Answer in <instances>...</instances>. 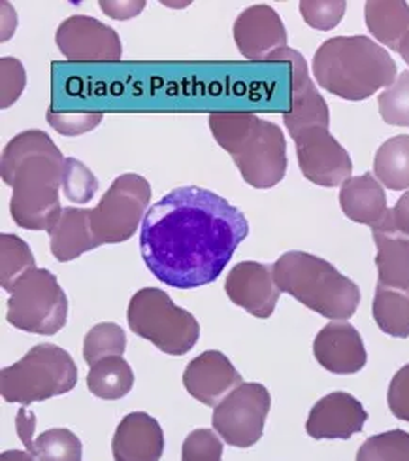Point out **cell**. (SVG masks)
I'll return each instance as SVG.
<instances>
[{
    "instance_id": "cell-1",
    "label": "cell",
    "mask_w": 409,
    "mask_h": 461,
    "mask_svg": "<svg viewBox=\"0 0 409 461\" xmlns=\"http://www.w3.org/2000/svg\"><path fill=\"white\" fill-rule=\"evenodd\" d=\"M249 223L236 206L202 187H178L144 218L140 249L149 271L166 285L192 290L216 282Z\"/></svg>"
},
{
    "instance_id": "cell-2",
    "label": "cell",
    "mask_w": 409,
    "mask_h": 461,
    "mask_svg": "<svg viewBox=\"0 0 409 461\" xmlns=\"http://www.w3.org/2000/svg\"><path fill=\"white\" fill-rule=\"evenodd\" d=\"M65 161L51 137L31 129L13 137L0 159V176L12 187V220L29 230H49L61 218L58 191L63 185Z\"/></svg>"
},
{
    "instance_id": "cell-3",
    "label": "cell",
    "mask_w": 409,
    "mask_h": 461,
    "mask_svg": "<svg viewBox=\"0 0 409 461\" xmlns=\"http://www.w3.org/2000/svg\"><path fill=\"white\" fill-rule=\"evenodd\" d=\"M316 82L345 101H364L396 82V63L368 36H336L314 57Z\"/></svg>"
},
{
    "instance_id": "cell-4",
    "label": "cell",
    "mask_w": 409,
    "mask_h": 461,
    "mask_svg": "<svg viewBox=\"0 0 409 461\" xmlns=\"http://www.w3.org/2000/svg\"><path fill=\"white\" fill-rule=\"evenodd\" d=\"M209 129L251 187L270 189L285 178L287 142L276 123L253 112H213Z\"/></svg>"
},
{
    "instance_id": "cell-5",
    "label": "cell",
    "mask_w": 409,
    "mask_h": 461,
    "mask_svg": "<svg viewBox=\"0 0 409 461\" xmlns=\"http://www.w3.org/2000/svg\"><path fill=\"white\" fill-rule=\"evenodd\" d=\"M271 268L280 290L309 311L338 321L355 316L360 303L359 285L326 259L307 252H287Z\"/></svg>"
},
{
    "instance_id": "cell-6",
    "label": "cell",
    "mask_w": 409,
    "mask_h": 461,
    "mask_svg": "<svg viewBox=\"0 0 409 461\" xmlns=\"http://www.w3.org/2000/svg\"><path fill=\"white\" fill-rule=\"evenodd\" d=\"M77 384V367L61 346L49 342L31 348L17 363L0 371V393L8 402L29 407L72 392Z\"/></svg>"
},
{
    "instance_id": "cell-7",
    "label": "cell",
    "mask_w": 409,
    "mask_h": 461,
    "mask_svg": "<svg viewBox=\"0 0 409 461\" xmlns=\"http://www.w3.org/2000/svg\"><path fill=\"white\" fill-rule=\"evenodd\" d=\"M130 330L168 356H185L200 337V325L159 287H144L129 303Z\"/></svg>"
},
{
    "instance_id": "cell-8",
    "label": "cell",
    "mask_w": 409,
    "mask_h": 461,
    "mask_svg": "<svg viewBox=\"0 0 409 461\" xmlns=\"http://www.w3.org/2000/svg\"><path fill=\"white\" fill-rule=\"evenodd\" d=\"M8 321L19 331L55 335L67 325L68 299L57 276L46 268H32L10 290Z\"/></svg>"
},
{
    "instance_id": "cell-9",
    "label": "cell",
    "mask_w": 409,
    "mask_h": 461,
    "mask_svg": "<svg viewBox=\"0 0 409 461\" xmlns=\"http://www.w3.org/2000/svg\"><path fill=\"white\" fill-rule=\"evenodd\" d=\"M149 201L151 185L146 178L134 172L115 178L101 203L91 208L94 239L101 246L129 240L144 223Z\"/></svg>"
},
{
    "instance_id": "cell-10",
    "label": "cell",
    "mask_w": 409,
    "mask_h": 461,
    "mask_svg": "<svg viewBox=\"0 0 409 461\" xmlns=\"http://www.w3.org/2000/svg\"><path fill=\"white\" fill-rule=\"evenodd\" d=\"M270 407L271 397L266 386L247 382L219 402L213 411L211 426L227 445L251 448L262 438Z\"/></svg>"
},
{
    "instance_id": "cell-11",
    "label": "cell",
    "mask_w": 409,
    "mask_h": 461,
    "mask_svg": "<svg viewBox=\"0 0 409 461\" xmlns=\"http://www.w3.org/2000/svg\"><path fill=\"white\" fill-rule=\"evenodd\" d=\"M298 165L306 180L323 187H338L353 175L347 149L330 134L328 127H307L295 137Z\"/></svg>"
},
{
    "instance_id": "cell-12",
    "label": "cell",
    "mask_w": 409,
    "mask_h": 461,
    "mask_svg": "<svg viewBox=\"0 0 409 461\" xmlns=\"http://www.w3.org/2000/svg\"><path fill=\"white\" fill-rule=\"evenodd\" d=\"M55 42L68 61H120L123 46L115 29L89 15H72L58 25Z\"/></svg>"
},
{
    "instance_id": "cell-13",
    "label": "cell",
    "mask_w": 409,
    "mask_h": 461,
    "mask_svg": "<svg viewBox=\"0 0 409 461\" xmlns=\"http://www.w3.org/2000/svg\"><path fill=\"white\" fill-rule=\"evenodd\" d=\"M225 292L234 304L261 320L274 314L281 295L274 268L259 261H242L232 267L225 280Z\"/></svg>"
},
{
    "instance_id": "cell-14",
    "label": "cell",
    "mask_w": 409,
    "mask_h": 461,
    "mask_svg": "<svg viewBox=\"0 0 409 461\" xmlns=\"http://www.w3.org/2000/svg\"><path fill=\"white\" fill-rule=\"evenodd\" d=\"M234 42L251 61H270V57L289 48L287 29L280 14L268 5L245 8L234 22Z\"/></svg>"
},
{
    "instance_id": "cell-15",
    "label": "cell",
    "mask_w": 409,
    "mask_h": 461,
    "mask_svg": "<svg viewBox=\"0 0 409 461\" xmlns=\"http://www.w3.org/2000/svg\"><path fill=\"white\" fill-rule=\"evenodd\" d=\"M242 384V375L219 350L202 352L187 365L183 373V386L189 395L213 409Z\"/></svg>"
},
{
    "instance_id": "cell-16",
    "label": "cell",
    "mask_w": 409,
    "mask_h": 461,
    "mask_svg": "<svg viewBox=\"0 0 409 461\" xmlns=\"http://www.w3.org/2000/svg\"><path fill=\"white\" fill-rule=\"evenodd\" d=\"M368 420L362 402L345 392H333L316 402L309 411L306 431L309 437L347 440L360 433Z\"/></svg>"
},
{
    "instance_id": "cell-17",
    "label": "cell",
    "mask_w": 409,
    "mask_h": 461,
    "mask_svg": "<svg viewBox=\"0 0 409 461\" xmlns=\"http://www.w3.org/2000/svg\"><path fill=\"white\" fill-rule=\"evenodd\" d=\"M314 356L323 369L334 375H355L368 361L360 333L347 321L325 325L314 340Z\"/></svg>"
},
{
    "instance_id": "cell-18",
    "label": "cell",
    "mask_w": 409,
    "mask_h": 461,
    "mask_svg": "<svg viewBox=\"0 0 409 461\" xmlns=\"http://www.w3.org/2000/svg\"><path fill=\"white\" fill-rule=\"evenodd\" d=\"M115 461H161L164 433L157 420L147 412L127 414L111 440Z\"/></svg>"
},
{
    "instance_id": "cell-19",
    "label": "cell",
    "mask_w": 409,
    "mask_h": 461,
    "mask_svg": "<svg viewBox=\"0 0 409 461\" xmlns=\"http://www.w3.org/2000/svg\"><path fill=\"white\" fill-rule=\"evenodd\" d=\"M378 248V284L395 290H409V237L398 233L385 218L372 227Z\"/></svg>"
},
{
    "instance_id": "cell-20",
    "label": "cell",
    "mask_w": 409,
    "mask_h": 461,
    "mask_svg": "<svg viewBox=\"0 0 409 461\" xmlns=\"http://www.w3.org/2000/svg\"><path fill=\"white\" fill-rule=\"evenodd\" d=\"M51 254L61 263L77 259L85 252L99 248L93 235L91 208H63L61 218L48 230Z\"/></svg>"
},
{
    "instance_id": "cell-21",
    "label": "cell",
    "mask_w": 409,
    "mask_h": 461,
    "mask_svg": "<svg viewBox=\"0 0 409 461\" xmlns=\"http://www.w3.org/2000/svg\"><path fill=\"white\" fill-rule=\"evenodd\" d=\"M340 206L351 221L368 227H376L388 212L385 189L369 172L351 176L342 184Z\"/></svg>"
},
{
    "instance_id": "cell-22",
    "label": "cell",
    "mask_w": 409,
    "mask_h": 461,
    "mask_svg": "<svg viewBox=\"0 0 409 461\" xmlns=\"http://www.w3.org/2000/svg\"><path fill=\"white\" fill-rule=\"evenodd\" d=\"M366 27L378 42L400 50L404 36L409 32V5L402 0H368L364 6Z\"/></svg>"
},
{
    "instance_id": "cell-23",
    "label": "cell",
    "mask_w": 409,
    "mask_h": 461,
    "mask_svg": "<svg viewBox=\"0 0 409 461\" xmlns=\"http://www.w3.org/2000/svg\"><path fill=\"white\" fill-rule=\"evenodd\" d=\"M374 175L387 189L409 191V134H398L379 146Z\"/></svg>"
},
{
    "instance_id": "cell-24",
    "label": "cell",
    "mask_w": 409,
    "mask_h": 461,
    "mask_svg": "<svg viewBox=\"0 0 409 461\" xmlns=\"http://www.w3.org/2000/svg\"><path fill=\"white\" fill-rule=\"evenodd\" d=\"M134 386V373L130 365L121 357L113 356L93 365L87 375V388L93 395L115 401L130 393Z\"/></svg>"
},
{
    "instance_id": "cell-25",
    "label": "cell",
    "mask_w": 409,
    "mask_h": 461,
    "mask_svg": "<svg viewBox=\"0 0 409 461\" xmlns=\"http://www.w3.org/2000/svg\"><path fill=\"white\" fill-rule=\"evenodd\" d=\"M372 314L378 328L396 339L409 337V290L395 287H376Z\"/></svg>"
},
{
    "instance_id": "cell-26",
    "label": "cell",
    "mask_w": 409,
    "mask_h": 461,
    "mask_svg": "<svg viewBox=\"0 0 409 461\" xmlns=\"http://www.w3.org/2000/svg\"><path fill=\"white\" fill-rule=\"evenodd\" d=\"M36 268L29 244L17 235H0V284L10 294L12 287L27 273Z\"/></svg>"
},
{
    "instance_id": "cell-27",
    "label": "cell",
    "mask_w": 409,
    "mask_h": 461,
    "mask_svg": "<svg viewBox=\"0 0 409 461\" xmlns=\"http://www.w3.org/2000/svg\"><path fill=\"white\" fill-rule=\"evenodd\" d=\"M82 440L67 428L40 433L31 448L36 461H82Z\"/></svg>"
},
{
    "instance_id": "cell-28",
    "label": "cell",
    "mask_w": 409,
    "mask_h": 461,
    "mask_svg": "<svg viewBox=\"0 0 409 461\" xmlns=\"http://www.w3.org/2000/svg\"><path fill=\"white\" fill-rule=\"evenodd\" d=\"M125 348H127V335L120 325L111 321L96 323L84 339V359L93 367V365H96L106 357H113V356L123 357Z\"/></svg>"
},
{
    "instance_id": "cell-29",
    "label": "cell",
    "mask_w": 409,
    "mask_h": 461,
    "mask_svg": "<svg viewBox=\"0 0 409 461\" xmlns=\"http://www.w3.org/2000/svg\"><path fill=\"white\" fill-rule=\"evenodd\" d=\"M357 461H409V433L393 429L366 438Z\"/></svg>"
},
{
    "instance_id": "cell-30",
    "label": "cell",
    "mask_w": 409,
    "mask_h": 461,
    "mask_svg": "<svg viewBox=\"0 0 409 461\" xmlns=\"http://www.w3.org/2000/svg\"><path fill=\"white\" fill-rule=\"evenodd\" d=\"M378 104L387 125L409 127V70H404L396 82L379 95Z\"/></svg>"
},
{
    "instance_id": "cell-31",
    "label": "cell",
    "mask_w": 409,
    "mask_h": 461,
    "mask_svg": "<svg viewBox=\"0 0 409 461\" xmlns=\"http://www.w3.org/2000/svg\"><path fill=\"white\" fill-rule=\"evenodd\" d=\"M63 194L74 204H87L99 189L94 175L89 167L74 158H67L63 170Z\"/></svg>"
},
{
    "instance_id": "cell-32",
    "label": "cell",
    "mask_w": 409,
    "mask_h": 461,
    "mask_svg": "<svg viewBox=\"0 0 409 461\" xmlns=\"http://www.w3.org/2000/svg\"><path fill=\"white\" fill-rule=\"evenodd\" d=\"M345 0H302L300 14L304 22L317 31H333L345 15Z\"/></svg>"
},
{
    "instance_id": "cell-33",
    "label": "cell",
    "mask_w": 409,
    "mask_h": 461,
    "mask_svg": "<svg viewBox=\"0 0 409 461\" xmlns=\"http://www.w3.org/2000/svg\"><path fill=\"white\" fill-rule=\"evenodd\" d=\"M182 461H223V443L216 431L194 429L182 447Z\"/></svg>"
},
{
    "instance_id": "cell-34",
    "label": "cell",
    "mask_w": 409,
    "mask_h": 461,
    "mask_svg": "<svg viewBox=\"0 0 409 461\" xmlns=\"http://www.w3.org/2000/svg\"><path fill=\"white\" fill-rule=\"evenodd\" d=\"M104 118L102 112H55L48 110V123L65 137L85 134L99 125Z\"/></svg>"
},
{
    "instance_id": "cell-35",
    "label": "cell",
    "mask_w": 409,
    "mask_h": 461,
    "mask_svg": "<svg viewBox=\"0 0 409 461\" xmlns=\"http://www.w3.org/2000/svg\"><path fill=\"white\" fill-rule=\"evenodd\" d=\"M27 86V74L25 68L22 65V61L13 59V57H3V61H0V106L8 108L12 106L19 97H22V93Z\"/></svg>"
},
{
    "instance_id": "cell-36",
    "label": "cell",
    "mask_w": 409,
    "mask_h": 461,
    "mask_svg": "<svg viewBox=\"0 0 409 461\" xmlns=\"http://www.w3.org/2000/svg\"><path fill=\"white\" fill-rule=\"evenodd\" d=\"M388 409L398 418L409 424V363L393 376L387 393Z\"/></svg>"
},
{
    "instance_id": "cell-37",
    "label": "cell",
    "mask_w": 409,
    "mask_h": 461,
    "mask_svg": "<svg viewBox=\"0 0 409 461\" xmlns=\"http://www.w3.org/2000/svg\"><path fill=\"white\" fill-rule=\"evenodd\" d=\"M387 220L398 233L409 237V191H405V194L396 201L395 208H388Z\"/></svg>"
},
{
    "instance_id": "cell-38",
    "label": "cell",
    "mask_w": 409,
    "mask_h": 461,
    "mask_svg": "<svg viewBox=\"0 0 409 461\" xmlns=\"http://www.w3.org/2000/svg\"><path fill=\"white\" fill-rule=\"evenodd\" d=\"M144 6H146L144 0H140V3H104L102 0L101 3V8L104 10V14L115 19H129L132 15H138Z\"/></svg>"
},
{
    "instance_id": "cell-39",
    "label": "cell",
    "mask_w": 409,
    "mask_h": 461,
    "mask_svg": "<svg viewBox=\"0 0 409 461\" xmlns=\"http://www.w3.org/2000/svg\"><path fill=\"white\" fill-rule=\"evenodd\" d=\"M17 433H19V438L23 440L25 447H27V452H31L32 448V443H34V414L22 409L17 412Z\"/></svg>"
},
{
    "instance_id": "cell-40",
    "label": "cell",
    "mask_w": 409,
    "mask_h": 461,
    "mask_svg": "<svg viewBox=\"0 0 409 461\" xmlns=\"http://www.w3.org/2000/svg\"><path fill=\"white\" fill-rule=\"evenodd\" d=\"M0 461H36V457L31 452L23 450H8L0 456Z\"/></svg>"
},
{
    "instance_id": "cell-41",
    "label": "cell",
    "mask_w": 409,
    "mask_h": 461,
    "mask_svg": "<svg viewBox=\"0 0 409 461\" xmlns=\"http://www.w3.org/2000/svg\"><path fill=\"white\" fill-rule=\"evenodd\" d=\"M398 53L402 55V59L409 65V32L404 36V41H402V44H400Z\"/></svg>"
}]
</instances>
